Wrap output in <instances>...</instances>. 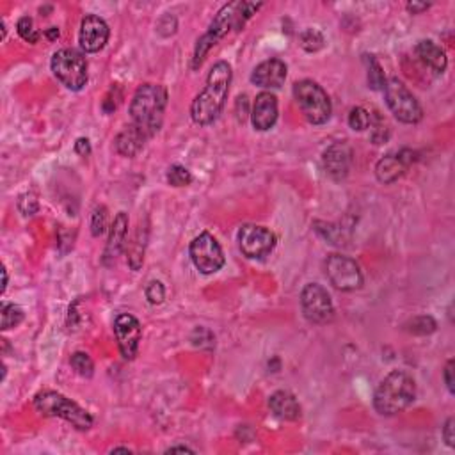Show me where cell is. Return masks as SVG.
I'll list each match as a JSON object with an SVG mask.
<instances>
[{"label":"cell","mask_w":455,"mask_h":455,"mask_svg":"<svg viewBox=\"0 0 455 455\" xmlns=\"http://www.w3.org/2000/svg\"><path fill=\"white\" fill-rule=\"evenodd\" d=\"M326 276L334 289L341 292H352L363 286V274L360 265L343 254H329L326 260Z\"/></svg>","instance_id":"30bf717a"},{"label":"cell","mask_w":455,"mask_h":455,"mask_svg":"<svg viewBox=\"0 0 455 455\" xmlns=\"http://www.w3.org/2000/svg\"><path fill=\"white\" fill-rule=\"evenodd\" d=\"M70 363H72L73 370H75L79 376L93 377V374H95V363H93V360L89 357L88 352H75L72 356V360H70Z\"/></svg>","instance_id":"f546056e"},{"label":"cell","mask_w":455,"mask_h":455,"mask_svg":"<svg viewBox=\"0 0 455 455\" xmlns=\"http://www.w3.org/2000/svg\"><path fill=\"white\" fill-rule=\"evenodd\" d=\"M364 62L368 66V88H372L374 91H379V89H384V84H386V77H384L383 68H381L379 61H377L374 55H363Z\"/></svg>","instance_id":"d4e9b609"},{"label":"cell","mask_w":455,"mask_h":455,"mask_svg":"<svg viewBox=\"0 0 455 455\" xmlns=\"http://www.w3.org/2000/svg\"><path fill=\"white\" fill-rule=\"evenodd\" d=\"M294 96L303 110L304 118L311 125H324L331 118L333 107L327 93L322 86H319L313 80H301L294 86Z\"/></svg>","instance_id":"8992f818"},{"label":"cell","mask_w":455,"mask_h":455,"mask_svg":"<svg viewBox=\"0 0 455 455\" xmlns=\"http://www.w3.org/2000/svg\"><path fill=\"white\" fill-rule=\"evenodd\" d=\"M349 126L352 130H356V132H363V130H367L368 126H370V121H372V114L368 112L367 109H363V107H354L352 110L349 112Z\"/></svg>","instance_id":"4dcf8cb0"},{"label":"cell","mask_w":455,"mask_h":455,"mask_svg":"<svg viewBox=\"0 0 455 455\" xmlns=\"http://www.w3.org/2000/svg\"><path fill=\"white\" fill-rule=\"evenodd\" d=\"M114 334L118 340L119 352L125 360H133L139 352L140 336H143V327L140 322L130 313H121L114 320Z\"/></svg>","instance_id":"4fadbf2b"},{"label":"cell","mask_w":455,"mask_h":455,"mask_svg":"<svg viewBox=\"0 0 455 455\" xmlns=\"http://www.w3.org/2000/svg\"><path fill=\"white\" fill-rule=\"evenodd\" d=\"M145 294L150 304L159 306V304H162L164 299H166V286H164L160 281H150V283L146 284Z\"/></svg>","instance_id":"e575fe53"},{"label":"cell","mask_w":455,"mask_h":455,"mask_svg":"<svg viewBox=\"0 0 455 455\" xmlns=\"http://www.w3.org/2000/svg\"><path fill=\"white\" fill-rule=\"evenodd\" d=\"M383 91L388 107H390V110L398 121L407 123V125H414V123L421 121V118H423L421 105L402 80L397 79V77H391L384 84Z\"/></svg>","instance_id":"ba28073f"},{"label":"cell","mask_w":455,"mask_h":455,"mask_svg":"<svg viewBox=\"0 0 455 455\" xmlns=\"http://www.w3.org/2000/svg\"><path fill=\"white\" fill-rule=\"evenodd\" d=\"M315 226L319 235H322L329 244H334V246H343V244H345L347 237L345 232H343V228L336 226V224L320 223V220H317Z\"/></svg>","instance_id":"4316f807"},{"label":"cell","mask_w":455,"mask_h":455,"mask_svg":"<svg viewBox=\"0 0 455 455\" xmlns=\"http://www.w3.org/2000/svg\"><path fill=\"white\" fill-rule=\"evenodd\" d=\"M173 451H190V454H192V448H189V447H171V448H167V454H173Z\"/></svg>","instance_id":"b9f144b4"},{"label":"cell","mask_w":455,"mask_h":455,"mask_svg":"<svg viewBox=\"0 0 455 455\" xmlns=\"http://www.w3.org/2000/svg\"><path fill=\"white\" fill-rule=\"evenodd\" d=\"M167 183L173 187H187L192 183V175L190 171L183 166H171L167 169Z\"/></svg>","instance_id":"1f68e13d"},{"label":"cell","mask_w":455,"mask_h":455,"mask_svg":"<svg viewBox=\"0 0 455 455\" xmlns=\"http://www.w3.org/2000/svg\"><path fill=\"white\" fill-rule=\"evenodd\" d=\"M118 451H125V454H130L128 448H114L112 454H118Z\"/></svg>","instance_id":"ee69618b"},{"label":"cell","mask_w":455,"mask_h":455,"mask_svg":"<svg viewBox=\"0 0 455 455\" xmlns=\"http://www.w3.org/2000/svg\"><path fill=\"white\" fill-rule=\"evenodd\" d=\"M145 246H146V237L143 233V230H139L133 239V242H130L128 246V265L132 267V270H139L145 262Z\"/></svg>","instance_id":"cb8c5ba5"},{"label":"cell","mask_w":455,"mask_h":455,"mask_svg":"<svg viewBox=\"0 0 455 455\" xmlns=\"http://www.w3.org/2000/svg\"><path fill=\"white\" fill-rule=\"evenodd\" d=\"M167 105V91L159 84H143L139 86L130 102V125L152 139L164 123V112Z\"/></svg>","instance_id":"3957f363"},{"label":"cell","mask_w":455,"mask_h":455,"mask_svg":"<svg viewBox=\"0 0 455 455\" xmlns=\"http://www.w3.org/2000/svg\"><path fill=\"white\" fill-rule=\"evenodd\" d=\"M269 406L270 411H272L277 418H281V420L296 421L299 420L301 414H303L301 404L297 402V398L294 397L290 391L281 390L272 393V397L269 398Z\"/></svg>","instance_id":"d6986e66"},{"label":"cell","mask_w":455,"mask_h":455,"mask_svg":"<svg viewBox=\"0 0 455 455\" xmlns=\"http://www.w3.org/2000/svg\"><path fill=\"white\" fill-rule=\"evenodd\" d=\"M443 377H444V384H447L448 391H450V393L454 395L455 393V388H454V360H448L447 367H444Z\"/></svg>","instance_id":"74e56055"},{"label":"cell","mask_w":455,"mask_h":455,"mask_svg":"<svg viewBox=\"0 0 455 455\" xmlns=\"http://www.w3.org/2000/svg\"><path fill=\"white\" fill-rule=\"evenodd\" d=\"M146 140L148 139L145 137V133L139 132L133 125H128L118 133V137L114 140V145H116V152H118L119 155L132 159V157H136L140 150L145 148Z\"/></svg>","instance_id":"ffe728a7"},{"label":"cell","mask_w":455,"mask_h":455,"mask_svg":"<svg viewBox=\"0 0 455 455\" xmlns=\"http://www.w3.org/2000/svg\"><path fill=\"white\" fill-rule=\"evenodd\" d=\"M0 319H2L0 329L9 331L22 322L23 310L20 306H16L15 303H2V306H0Z\"/></svg>","instance_id":"603a6c76"},{"label":"cell","mask_w":455,"mask_h":455,"mask_svg":"<svg viewBox=\"0 0 455 455\" xmlns=\"http://www.w3.org/2000/svg\"><path fill=\"white\" fill-rule=\"evenodd\" d=\"M430 8V4H427V2H407L406 9L409 13H413V15H421L423 11H427V9Z\"/></svg>","instance_id":"ab89813d"},{"label":"cell","mask_w":455,"mask_h":455,"mask_svg":"<svg viewBox=\"0 0 455 455\" xmlns=\"http://www.w3.org/2000/svg\"><path fill=\"white\" fill-rule=\"evenodd\" d=\"M368 128H370V139L374 145H384L390 139V126L377 112L372 114V121Z\"/></svg>","instance_id":"83f0119b"},{"label":"cell","mask_w":455,"mask_h":455,"mask_svg":"<svg viewBox=\"0 0 455 455\" xmlns=\"http://www.w3.org/2000/svg\"><path fill=\"white\" fill-rule=\"evenodd\" d=\"M286 72H289V68H286L284 61H281L277 57H272V59L260 62L254 68L253 75H251V82L263 89L281 88L284 79H286Z\"/></svg>","instance_id":"2e32d148"},{"label":"cell","mask_w":455,"mask_h":455,"mask_svg":"<svg viewBox=\"0 0 455 455\" xmlns=\"http://www.w3.org/2000/svg\"><path fill=\"white\" fill-rule=\"evenodd\" d=\"M18 210L25 217L34 216V213L39 210V203H38V199H36L34 194H32V192L22 194V196H20V199H18Z\"/></svg>","instance_id":"d590c367"},{"label":"cell","mask_w":455,"mask_h":455,"mask_svg":"<svg viewBox=\"0 0 455 455\" xmlns=\"http://www.w3.org/2000/svg\"><path fill=\"white\" fill-rule=\"evenodd\" d=\"M190 260H192L194 267L205 276L219 272L224 267V253L220 244L217 242L216 237L209 232H203L190 242L189 247Z\"/></svg>","instance_id":"9c48e42d"},{"label":"cell","mask_w":455,"mask_h":455,"mask_svg":"<svg viewBox=\"0 0 455 455\" xmlns=\"http://www.w3.org/2000/svg\"><path fill=\"white\" fill-rule=\"evenodd\" d=\"M109 25L96 15H88L80 23L79 43L86 53H96L109 41Z\"/></svg>","instance_id":"5bb4252c"},{"label":"cell","mask_w":455,"mask_h":455,"mask_svg":"<svg viewBox=\"0 0 455 455\" xmlns=\"http://www.w3.org/2000/svg\"><path fill=\"white\" fill-rule=\"evenodd\" d=\"M455 425V420L454 418H448L447 420V423L443 425V440H444V443L448 444V447H455V436H454V427Z\"/></svg>","instance_id":"8d00e7d4"},{"label":"cell","mask_w":455,"mask_h":455,"mask_svg":"<svg viewBox=\"0 0 455 455\" xmlns=\"http://www.w3.org/2000/svg\"><path fill=\"white\" fill-rule=\"evenodd\" d=\"M107 219H109V213H107V209L103 205H98L91 213V233L93 237L103 235L107 228Z\"/></svg>","instance_id":"836d02e7"},{"label":"cell","mask_w":455,"mask_h":455,"mask_svg":"<svg viewBox=\"0 0 455 455\" xmlns=\"http://www.w3.org/2000/svg\"><path fill=\"white\" fill-rule=\"evenodd\" d=\"M230 84H232V66L226 61L216 62L206 77L205 88L190 105V118L196 125L206 126L219 118L230 93Z\"/></svg>","instance_id":"7a4b0ae2"},{"label":"cell","mask_w":455,"mask_h":455,"mask_svg":"<svg viewBox=\"0 0 455 455\" xmlns=\"http://www.w3.org/2000/svg\"><path fill=\"white\" fill-rule=\"evenodd\" d=\"M126 235H128V216L125 212H119L114 217L110 224L109 240H107L105 251H103V263L110 265L118 260L119 254L126 247Z\"/></svg>","instance_id":"ac0fdd59"},{"label":"cell","mask_w":455,"mask_h":455,"mask_svg":"<svg viewBox=\"0 0 455 455\" xmlns=\"http://www.w3.org/2000/svg\"><path fill=\"white\" fill-rule=\"evenodd\" d=\"M262 6V2L256 4V2H242V0L224 4L223 8H220V11L216 15L213 22L210 23L209 31L197 39L192 55V70H197L203 65L206 53H209L224 36L230 34L233 29L240 31V29L246 25L247 20L258 11Z\"/></svg>","instance_id":"6da1fadb"},{"label":"cell","mask_w":455,"mask_h":455,"mask_svg":"<svg viewBox=\"0 0 455 455\" xmlns=\"http://www.w3.org/2000/svg\"><path fill=\"white\" fill-rule=\"evenodd\" d=\"M324 39L322 32L317 31V29H306V31L301 34V46H303L306 52H319L320 48H324Z\"/></svg>","instance_id":"d6a6232c"},{"label":"cell","mask_w":455,"mask_h":455,"mask_svg":"<svg viewBox=\"0 0 455 455\" xmlns=\"http://www.w3.org/2000/svg\"><path fill=\"white\" fill-rule=\"evenodd\" d=\"M16 32H18V36L23 41L31 43V45H36V43L39 41V38H41V34L36 31L34 22H32L31 16H22V18L18 20V23H16Z\"/></svg>","instance_id":"f1b7e54d"},{"label":"cell","mask_w":455,"mask_h":455,"mask_svg":"<svg viewBox=\"0 0 455 455\" xmlns=\"http://www.w3.org/2000/svg\"><path fill=\"white\" fill-rule=\"evenodd\" d=\"M50 68L57 80L72 91H80L88 82V61L79 50L62 48L55 52Z\"/></svg>","instance_id":"52a82bcc"},{"label":"cell","mask_w":455,"mask_h":455,"mask_svg":"<svg viewBox=\"0 0 455 455\" xmlns=\"http://www.w3.org/2000/svg\"><path fill=\"white\" fill-rule=\"evenodd\" d=\"M407 164L404 162L402 157L398 153H391V155L383 157L379 162L376 164V176L381 183H393L397 182L400 176L406 173Z\"/></svg>","instance_id":"7402d4cb"},{"label":"cell","mask_w":455,"mask_h":455,"mask_svg":"<svg viewBox=\"0 0 455 455\" xmlns=\"http://www.w3.org/2000/svg\"><path fill=\"white\" fill-rule=\"evenodd\" d=\"M2 276H4V284H2V292H6V286H8V270H6V267H2Z\"/></svg>","instance_id":"7bdbcfd3"},{"label":"cell","mask_w":455,"mask_h":455,"mask_svg":"<svg viewBox=\"0 0 455 455\" xmlns=\"http://www.w3.org/2000/svg\"><path fill=\"white\" fill-rule=\"evenodd\" d=\"M239 246L247 258H263L276 247V235L265 226L244 224L239 230Z\"/></svg>","instance_id":"7c38bea8"},{"label":"cell","mask_w":455,"mask_h":455,"mask_svg":"<svg viewBox=\"0 0 455 455\" xmlns=\"http://www.w3.org/2000/svg\"><path fill=\"white\" fill-rule=\"evenodd\" d=\"M322 166L333 180H343L352 166V148L347 143H333L322 155Z\"/></svg>","instance_id":"9a60e30c"},{"label":"cell","mask_w":455,"mask_h":455,"mask_svg":"<svg viewBox=\"0 0 455 455\" xmlns=\"http://www.w3.org/2000/svg\"><path fill=\"white\" fill-rule=\"evenodd\" d=\"M34 407L41 416L61 418L79 430H89L95 423L88 411L73 402L72 398L57 393V391H41L36 395Z\"/></svg>","instance_id":"5b68a950"},{"label":"cell","mask_w":455,"mask_h":455,"mask_svg":"<svg viewBox=\"0 0 455 455\" xmlns=\"http://www.w3.org/2000/svg\"><path fill=\"white\" fill-rule=\"evenodd\" d=\"M404 327H406L407 333L411 334H416V336H427V334H433L434 331L437 329V324L433 317L420 315L411 319Z\"/></svg>","instance_id":"484cf974"},{"label":"cell","mask_w":455,"mask_h":455,"mask_svg":"<svg viewBox=\"0 0 455 455\" xmlns=\"http://www.w3.org/2000/svg\"><path fill=\"white\" fill-rule=\"evenodd\" d=\"M301 308L311 324H327L334 319V306L331 296L322 284L308 283L301 292Z\"/></svg>","instance_id":"8fae6325"},{"label":"cell","mask_w":455,"mask_h":455,"mask_svg":"<svg viewBox=\"0 0 455 455\" xmlns=\"http://www.w3.org/2000/svg\"><path fill=\"white\" fill-rule=\"evenodd\" d=\"M416 53L420 57V61L429 66L434 73H437V75L444 73V70L448 66L447 53L436 43L430 41V39H423V41H420L416 45Z\"/></svg>","instance_id":"44dd1931"},{"label":"cell","mask_w":455,"mask_h":455,"mask_svg":"<svg viewBox=\"0 0 455 455\" xmlns=\"http://www.w3.org/2000/svg\"><path fill=\"white\" fill-rule=\"evenodd\" d=\"M45 36L48 41H55V39L59 38V29H57V27H48L45 31Z\"/></svg>","instance_id":"60d3db41"},{"label":"cell","mask_w":455,"mask_h":455,"mask_svg":"<svg viewBox=\"0 0 455 455\" xmlns=\"http://www.w3.org/2000/svg\"><path fill=\"white\" fill-rule=\"evenodd\" d=\"M416 398V383L404 370H393L377 386L374 407L383 416H395L406 411Z\"/></svg>","instance_id":"277c9868"},{"label":"cell","mask_w":455,"mask_h":455,"mask_svg":"<svg viewBox=\"0 0 455 455\" xmlns=\"http://www.w3.org/2000/svg\"><path fill=\"white\" fill-rule=\"evenodd\" d=\"M75 152L79 153L80 157H88L89 153H91V145H89V139H86V137H80V139H77Z\"/></svg>","instance_id":"f35d334b"},{"label":"cell","mask_w":455,"mask_h":455,"mask_svg":"<svg viewBox=\"0 0 455 455\" xmlns=\"http://www.w3.org/2000/svg\"><path fill=\"white\" fill-rule=\"evenodd\" d=\"M251 121L258 132H267L277 121V98L269 91H263L256 96L251 110Z\"/></svg>","instance_id":"e0dca14e"}]
</instances>
